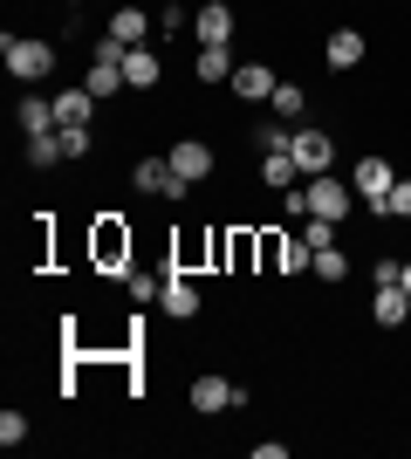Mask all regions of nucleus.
I'll use <instances>...</instances> for the list:
<instances>
[{
	"label": "nucleus",
	"mask_w": 411,
	"mask_h": 459,
	"mask_svg": "<svg viewBox=\"0 0 411 459\" xmlns=\"http://www.w3.org/2000/svg\"><path fill=\"white\" fill-rule=\"evenodd\" d=\"M0 56H7V69H14L21 82H41L48 69H56V48L35 41V35H7V41H0Z\"/></svg>",
	"instance_id": "f257e3e1"
},
{
	"label": "nucleus",
	"mask_w": 411,
	"mask_h": 459,
	"mask_svg": "<svg viewBox=\"0 0 411 459\" xmlns=\"http://www.w3.org/2000/svg\"><path fill=\"white\" fill-rule=\"evenodd\" d=\"M288 158H295V165H302V178H315V172H330V158H336V144H330V131H295Z\"/></svg>",
	"instance_id": "f03ea898"
},
{
	"label": "nucleus",
	"mask_w": 411,
	"mask_h": 459,
	"mask_svg": "<svg viewBox=\"0 0 411 459\" xmlns=\"http://www.w3.org/2000/svg\"><path fill=\"white\" fill-rule=\"evenodd\" d=\"M193 28H199V48H227V41H234V7H227V0H206L193 14Z\"/></svg>",
	"instance_id": "7ed1b4c3"
},
{
	"label": "nucleus",
	"mask_w": 411,
	"mask_h": 459,
	"mask_svg": "<svg viewBox=\"0 0 411 459\" xmlns=\"http://www.w3.org/2000/svg\"><path fill=\"white\" fill-rule=\"evenodd\" d=\"M172 172L185 178V186H199V178L213 172V144H199V137H178V144H172Z\"/></svg>",
	"instance_id": "20e7f679"
},
{
	"label": "nucleus",
	"mask_w": 411,
	"mask_h": 459,
	"mask_svg": "<svg viewBox=\"0 0 411 459\" xmlns=\"http://www.w3.org/2000/svg\"><path fill=\"white\" fill-rule=\"evenodd\" d=\"M350 186H356V199H384V192L398 186V165L391 158H364V165L350 172Z\"/></svg>",
	"instance_id": "39448f33"
},
{
	"label": "nucleus",
	"mask_w": 411,
	"mask_h": 459,
	"mask_svg": "<svg viewBox=\"0 0 411 459\" xmlns=\"http://www.w3.org/2000/svg\"><path fill=\"white\" fill-rule=\"evenodd\" d=\"M14 124H21L28 137L62 131V117H56V103H48V96H21V103H14Z\"/></svg>",
	"instance_id": "423d86ee"
},
{
	"label": "nucleus",
	"mask_w": 411,
	"mask_h": 459,
	"mask_svg": "<svg viewBox=\"0 0 411 459\" xmlns=\"http://www.w3.org/2000/svg\"><path fill=\"white\" fill-rule=\"evenodd\" d=\"M227 404H247V391L227 377H199L193 384V411H227Z\"/></svg>",
	"instance_id": "0eeeda50"
},
{
	"label": "nucleus",
	"mask_w": 411,
	"mask_h": 459,
	"mask_svg": "<svg viewBox=\"0 0 411 459\" xmlns=\"http://www.w3.org/2000/svg\"><path fill=\"white\" fill-rule=\"evenodd\" d=\"M151 28H158V21L144 14V7H131V0H124L117 14H110V35H117L124 48H144V35H151Z\"/></svg>",
	"instance_id": "6e6552de"
},
{
	"label": "nucleus",
	"mask_w": 411,
	"mask_h": 459,
	"mask_svg": "<svg viewBox=\"0 0 411 459\" xmlns=\"http://www.w3.org/2000/svg\"><path fill=\"white\" fill-rule=\"evenodd\" d=\"M322 62H330L336 76H343V69H356V62H364V35H356V28H336L330 48H322Z\"/></svg>",
	"instance_id": "1a4fd4ad"
},
{
	"label": "nucleus",
	"mask_w": 411,
	"mask_h": 459,
	"mask_svg": "<svg viewBox=\"0 0 411 459\" xmlns=\"http://www.w3.org/2000/svg\"><path fill=\"white\" fill-rule=\"evenodd\" d=\"M371 316H377L384 329H405V316H411V295H405L398 281H384V288H377V302H371Z\"/></svg>",
	"instance_id": "9d476101"
},
{
	"label": "nucleus",
	"mask_w": 411,
	"mask_h": 459,
	"mask_svg": "<svg viewBox=\"0 0 411 459\" xmlns=\"http://www.w3.org/2000/svg\"><path fill=\"white\" fill-rule=\"evenodd\" d=\"M234 90L247 96V103H268V96H274V69H268V62H240V69H234Z\"/></svg>",
	"instance_id": "9b49d317"
},
{
	"label": "nucleus",
	"mask_w": 411,
	"mask_h": 459,
	"mask_svg": "<svg viewBox=\"0 0 411 459\" xmlns=\"http://www.w3.org/2000/svg\"><path fill=\"white\" fill-rule=\"evenodd\" d=\"M158 302H165V316H178V323H193V316H199V288L185 281V274H172V281H165V295H158Z\"/></svg>",
	"instance_id": "f8f14e48"
},
{
	"label": "nucleus",
	"mask_w": 411,
	"mask_h": 459,
	"mask_svg": "<svg viewBox=\"0 0 411 459\" xmlns=\"http://www.w3.org/2000/svg\"><path fill=\"white\" fill-rule=\"evenodd\" d=\"M82 90L97 96V103H103V96H117V90H124V62H103V56H90V76H82Z\"/></svg>",
	"instance_id": "ddd939ff"
},
{
	"label": "nucleus",
	"mask_w": 411,
	"mask_h": 459,
	"mask_svg": "<svg viewBox=\"0 0 411 459\" xmlns=\"http://www.w3.org/2000/svg\"><path fill=\"white\" fill-rule=\"evenodd\" d=\"M371 206V220H411V178H398L384 199H364Z\"/></svg>",
	"instance_id": "4468645a"
},
{
	"label": "nucleus",
	"mask_w": 411,
	"mask_h": 459,
	"mask_svg": "<svg viewBox=\"0 0 411 459\" xmlns=\"http://www.w3.org/2000/svg\"><path fill=\"white\" fill-rule=\"evenodd\" d=\"M268 110L281 117V124H302V110H309V96H302V82H274Z\"/></svg>",
	"instance_id": "2eb2a0df"
},
{
	"label": "nucleus",
	"mask_w": 411,
	"mask_h": 459,
	"mask_svg": "<svg viewBox=\"0 0 411 459\" xmlns=\"http://www.w3.org/2000/svg\"><path fill=\"white\" fill-rule=\"evenodd\" d=\"M56 117H62V131H69V124H90V117H97V96H90V90H62Z\"/></svg>",
	"instance_id": "dca6fc26"
},
{
	"label": "nucleus",
	"mask_w": 411,
	"mask_h": 459,
	"mask_svg": "<svg viewBox=\"0 0 411 459\" xmlns=\"http://www.w3.org/2000/svg\"><path fill=\"white\" fill-rule=\"evenodd\" d=\"M124 82H131V90H151L158 82V56L151 48H124Z\"/></svg>",
	"instance_id": "f3484780"
},
{
	"label": "nucleus",
	"mask_w": 411,
	"mask_h": 459,
	"mask_svg": "<svg viewBox=\"0 0 411 459\" xmlns=\"http://www.w3.org/2000/svg\"><path fill=\"white\" fill-rule=\"evenodd\" d=\"M234 76V48H199V82H227Z\"/></svg>",
	"instance_id": "a211bd4d"
},
{
	"label": "nucleus",
	"mask_w": 411,
	"mask_h": 459,
	"mask_svg": "<svg viewBox=\"0 0 411 459\" xmlns=\"http://www.w3.org/2000/svg\"><path fill=\"white\" fill-rule=\"evenodd\" d=\"M62 131H48V137H28V165H41V172H48V165H62Z\"/></svg>",
	"instance_id": "6ab92c4d"
},
{
	"label": "nucleus",
	"mask_w": 411,
	"mask_h": 459,
	"mask_svg": "<svg viewBox=\"0 0 411 459\" xmlns=\"http://www.w3.org/2000/svg\"><path fill=\"white\" fill-rule=\"evenodd\" d=\"M309 274H322V281H343V274H350V261H343V247H315Z\"/></svg>",
	"instance_id": "aec40b11"
},
{
	"label": "nucleus",
	"mask_w": 411,
	"mask_h": 459,
	"mask_svg": "<svg viewBox=\"0 0 411 459\" xmlns=\"http://www.w3.org/2000/svg\"><path fill=\"white\" fill-rule=\"evenodd\" d=\"M295 172H302V165H295L288 152H268V165H261V178H268L274 192H288V178H295Z\"/></svg>",
	"instance_id": "412c9836"
},
{
	"label": "nucleus",
	"mask_w": 411,
	"mask_h": 459,
	"mask_svg": "<svg viewBox=\"0 0 411 459\" xmlns=\"http://www.w3.org/2000/svg\"><path fill=\"white\" fill-rule=\"evenodd\" d=\"M302 247H336V220H315V212H309V220H302Z\"/></svg>",
	"instance_id": "4be33fe9"
},
{
	"label": "nucleus",
	"mask_w": 411,
	"mask_h": 459,
	"mask_svg": "<svg viewBox=\"0 0 411 459\" xmlns=\"http://www.w3.org/2000/svg\"><path fill=\"white\" fill-rule=\"evenodd\" d=\"M309 261H315V254L302 247V233H288V240H281V268H288V274H302Z\"/></svg>",
	"instance_id": "5701e85b"
},
{
	"label": "nucleus",
	"mask_w": 411,
	"mask_h": 459,
	"mask_svg": "<svg viewBox=\"0 0 411 459\" xmlns=\"http://www.w3.org/2000/svg\"><path fill=\"white\" fill-rule=\"evenodd\" d=\"M288 144H295V131L281 124V117H274V124H261V152H288Z\"/></svg>",
	"instance_id": "b1692460"
},
{
	"label": "nucleus",
	"mask_w": 411,
	"mask_h": 459,
	"mask_svg": "<svg viewBox=\"0 0 411 459\" xmlns=\"http://www.w3.org/2000/svg\"><path fill=\"white\" fill-rule=\"evenodd\" d=\"M62 152H69V165L90 158V124H69V131H62Z\"/></svg>",
	"instance_id": "393cba45"
},
{
	"label": "nucleus",
	"mask_w": 411,
	"mask_h": 459,
	"mask_svg": "<svg viewBox=\"0 0 411 459\" xmlns=\"http://www.w3.org/2000/svg\"><path fill=\"white\" fill-rule=\"evenodd\" d=\"M28 439V419H21V411H0V446H21Z\"/></svg>",
	"instance_id": "a878e982"
},
{
	"label": "nucleus",
	"mask_w": 411,
	"mask_h": 459,
	"mask_svg": "<svg viewBox=\"0 0 411 459\" xmlns=\"http://www.w3.org/2000/svg\"><path fill=\"white\" fill-rule=\"evenodd\" d=\"M124 281H131V295H137V302H151V295H165V281H151V274H124Z\"/></svg>",
	"instance_id": "bb28decb"
},
{
	"label": "nucleus",
	"mask_w": 411,
	"mask_h": 459,
	"mask_svg": "<svg viewBox=\"0 0 411 459\" xmlns=\"http://www.w3.org/2000/svg\"><path fill=\"white\" fill-rule=\"evenodd\" d=\"M398 288H405V295H411V261H405V268H398Z\"/></svg>",
	"instance_id": "cd10ccee"
}]
</instances>
